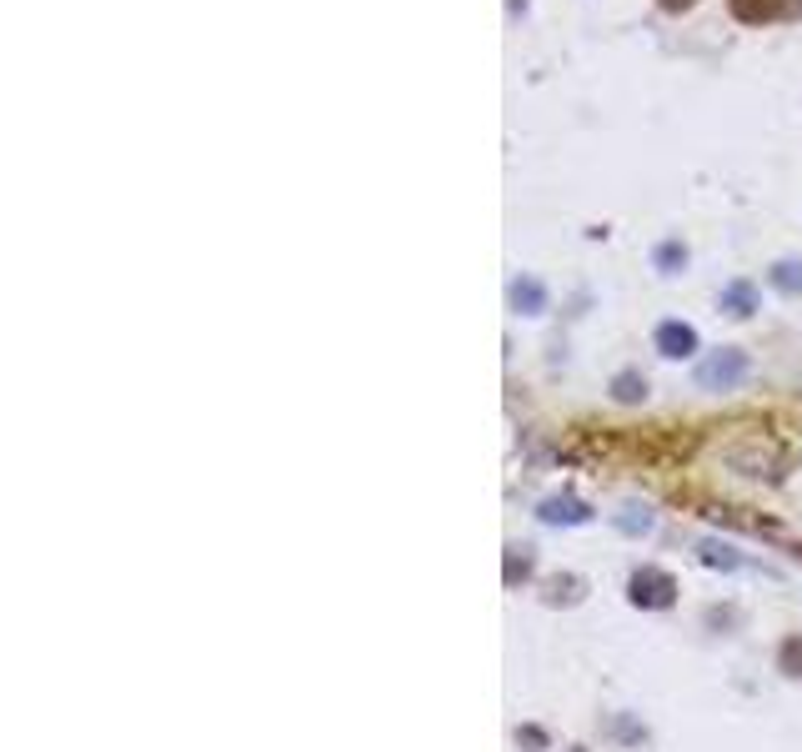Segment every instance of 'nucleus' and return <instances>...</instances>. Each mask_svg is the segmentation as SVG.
I'll list each match as a JSON object with an SVG mask.
<instances>
[{
    "label": "nucleus",
    "instance_id": "nucleus-1",
    "mask_svg": "<svg viewBox=\"0 0 802 752\" xmlns=\"http://www.w3.org/2000/svg\"><path fill=\"white\" fill-rule=\"evenodd\" d=\"M742 376H747V356H742V351H712V356L697 366V382H702L707 392H732Z\"/></svg>",
    "mask_w": 802,
    "mask_h": 752
},
{
    "label": "nucleus",
    "instance_id": "nucleus-2",
    "mask_svg": "<svg viewBox=\"0 0 802 752\" xmlns=\"http://www.w3.org/2000/svg\"><path fill=\"white\" fill-rule=\"evenodd\" d=\"M657 351L662 356H692L697 351V331L687 321H662L657 326Z\"/></svg>",
    "mask_w": 802,
    "mask_h": 752
},
{
    "label": "nucleus",
    "instance_id": "nucleus-3",
    "mask_svg": "<svg viewBox=\"0 0 802 752\" xmlns=\"http://www.w3.org/2000/svg\"><path fill=\"white\" fill-rule=\"evenodd\" d=\"M512 301H517V311H527V316H542V311H547V291H542V281H532V276L512 281Z\"/></svg>",
    "mask_w": 802,
    "mask_h": 752
},
{
    "label": "nucleus",
    "instance_id": "nucleus-4",
    "mask_svg": "<svg viewBox=\"0 0 802 752\" xmlns=\"http://www.w3.org/2000/svg\"><path fill=\"white\" fill-rule=\"evenodd\" d=\"M767 281L782 291V296H802V261H777L767 271Z\"/></svg>",
    "mask_w": 802,
    "mask_h": 752
},
{
    "label": "nucleus",
    "instance_id": "nucleus-5",
    "mask_svg": "<svg viewBox=\"0 0 802 752\" xmlns=\"http://www.w3.org/2000/svg\"><path fill=\"white\" fill-rule=\"evenodd\" d=\"M722 306H727L732 316H747V311H752V286H747V281H732V286L722 291Z\"/></svg>",
    "mask_w": 802,
    "mask_h": 752
},
{
    "label": "nucleus",
    "instance_id": "nucleus-6",
    "mask_svg": "<svg viewBox=\"0 0 802 752\" xmlns=\"http://www.w3.org/2000/svg\"><path fill=\"white\" fill-rule=\"evenodd\" d=\"M642 392H647V382H637V376H622V382H617V397H622V402H637Z\"/></svg>",
    "mask_w": 802,
    "mask_h": 752
},
{
    "label": "nucleus",
    "instance_id": "nucleus-7",
    "mask_svg": "<svg viewBox=\"0 0 802 752\" xmlns=\"http://www.w3.org/2000/svg\"><path fill=\"white\" fill-rule=\"evenodd\" d=\"M677 261H687V251H682L677 241H667V246L657 251V266H677Z\"/></svg>",
    "mask_w": 802,
    "mask_h": 752
},
{
    "label": "nucleus",
    "instance_id": "nucleus-8",
    "mask_svg": "<svg viewBox=\"0 0 802 752\" xmlns=\"http://www.w3.org/2000/svg\"><path fill=\"white\" fill-rule=\"evenodd\" d=\"M687 6H697V0H662V11H687Z\"/></svg>",
    "mask_w": 802,
    "mask_h": 752
}]
</instances>
